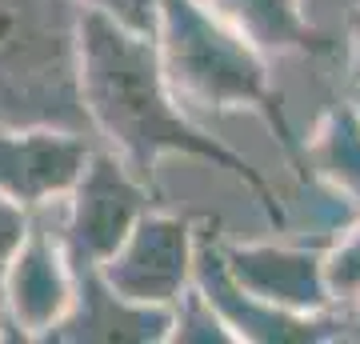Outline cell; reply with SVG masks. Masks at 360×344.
<instances>
[{"label":"cell","mask_w":360,"mask_h":344,"mask_svg":"<svg viewBox=\"0 0 360 344\" xmlns=\"http://www.w3.org/2000/svg\"><path fill=\"white\" fill-rule=\"evenodd\" d=\"M84 4L101 8V13H108L112 20L136 28V32H153L156 28V0H84Z\"/></svg>","instance_id":"9a60e30c"},{"label":"cell","mask_w":360,"mask_h":344,"mask_svg":"<svg viewBox=\"0 0 360 344\" xmlns=\"http://www.w3.org/2000/svg\"><path fill=\"white\" fill-rule=\"evenodd\" d=\"M80 92H84V108L96 128V141L112 148L144 184L156 180V165L165 156H193L236 177L257 196L272 232H288V208L276 196V189L260 177V168H252V160L236 148L208 136L193 120V113L180 108L165 80L153 32H136L101 8L84 4Z\"/></svg>","instance_id":"6da1fadb"},{"label":"cell","mask_w":360,"mask_h":344,"mask_svg":"<svg viewBox=\"0 0 360 344\" xmlns=\"http://www.w3.org/2000/svg\"><path fill=\"white\" fill-rule=\"evenodd\" d=\"M196 272V224L172 212L148 208L136 229L120 241L108 260L101 265V276L120 296L136 305L172 308Z\"/></svg>","instance_id":"8992f818"},{"label":"cell","mask_w":360,"mask_h":344,"mask_svg":"<svg viewBox=\"0 0 360 344\" xmlns=\"http://www.w3.org/2000/svg\"><path fill=\"white\" fill-rule=\"evenodd\" d=\"M77 293L60 324L44 336L56 344H168L172 308L136 305L101 276V268L77 265Z\"/></svg>","instance_id":"30bf717a"},{"label":"cell","mask_w":360,"mask_h":344,"mask_svg":"<svg viewBox=\"0 0 360 344\" xmlns=\"http://www.w3.org/2000/svg\"><path fill=\"white\" fill-rule=\"evenodd\" d=\"M348 77H352V89H360V4L348 20Z\"/></svg>","instance_id":"e0dca14e"},{"label":"cell","mask_w":360,"mask_h":344,"mask_svg":"<svg viewBox=\"0 0 360 344\" xmlns=\"http://www.w3.org/2000/svg\"><path fill=\"white\" fill-rule=\"evenodd\" d=\"M56 204H44L28 217L25 241L16 244L0 276V308L16 340H44L77 293V272L56 229Z\"/></svg>","instance_id":"5b68a950"},{"label":"cell","mask_w":360,"mask_h":344,"mask_svg":"<svg viewBox=\"0 0 360 344\" xmlns=\"http://www.w3.org/2000/svg\"><path fill=\"white\" fill-rule=\"evenodd\" d=\"M220 253L232 281L248 296L288 312H324L333 308L324 284V244H284V241H224Z\"/></svg>","instance_id":"ba28073f"},{"label":"cell","mask_w":360,"mask_h":344,"mask_svg":"<svg viewBox=\"0 0 360 344\" xmlns=\"http://www.w3.org/2000/svg\"><path fill=\"white\" fill-rule=\"evenodd\" d=\"M324 284L333 305L360 300V217L324 241Z\"/></svg>","instance_id":"5bb4252c"},{"label":"cell","mask_w":360,"mask_h":344,"mask_svg":"<svg viewBox=\"0 0 360 344\" xmlns=\"http://www.w3.org/2000/svg\"><path fill=\"white\" fill-rule=\"evenodd\" d=\"M153 37L168 89L184 113H257L292 172H304V141L292 132L272 84V56H264L229 20H220L205 0H156Z\"/></svg>","instance_id":"7a4b0ae2"},{"label":"cell","mask_w":360,"mask_h":344,"mask_svg":"<svg viewBox=\"0 0 360 344\" xmlns=\"http://www.w3.org/2000/svg\"><path fill=\"white\" fill-rule=\"evenodd\" d=\"M84 0H0V128H65L96 141L80 92Z\"/></svg>","instance_id":"3957f363"},{"label":"cell","mask_w":360,"mask_h":344,"mask_svg":"<svg viewBox=\"0 0 360 344\" xmlns=\"http://www.w3.org/2000/svg\"><path fill=\"white\" fill-rule=\"evenodd\" d=\"M352 101H356V113H360V89H352Z\"/></svg>","instance_id":"d6986e66"},{"label":"cell","mask_w":360,"mask_h":344,"mask_svg":"<svg viewBox=\"0 0 360 344\" xmlns=\"http://www.w3.org/2000/svg\"><path fill=\"white\" fill-rule=\"evenodd\" d=\"M4 329H8V320H4V308H0V340L8 336V332H4Z\"/></svg>","instance_id":"ac0fdd59"},{"label":"cell","mask_w":360,"mask_h":344,"mask_svg":"<svg viewBox=\"0 0 360 344\" xmlns=\"http://www.w3.org/2000/svg\"><path fill=\"white\" fill-rule=\"evenodd\" d=\"M148 208H153V184H144L112 148L96 144L77 184L56 204V229L72 268H101Z\"/></svg>","instance_id":"277c9868"},{"label":"cell","mask_w":360,"mask_h":344,"mask_svg":"<svg viewBox=\"0 0 360 344\" xmlns=\"http://www.w3.org/2000/svg\"><path fill=\"white\" fill-rule=\"evenodd\" d=\"M208 8L229 20L240 37H248L264 56H324L333 52V40L309 20L304 0H205Z\"/></svg>","instance_id":"8fae6325"},{"label":"cell","mask_w":360,"mask_h":344,"mask_svg":"<svg viewBox=\"0 0 360 344\" xmlns=\"http://www.w3.org/2000/svg\"><path fill=\"white\" fill-rule=\"evenodd\" d=\"M193 284L208 296V305L217 308L224 324L232 329L236 344H328L340 340V317L336 308L324 312H288V308L264 305L257 296H248L240 284L232 281L224 253H220V232L196 229V272Z\"/></svg>","instance_id":"52a82bcc"},{"label":"cell","mask_w":360,"mask_h":344,"mask_svg":"<svg viewBox=\"0 0 360 344\" xmlns=\"http://www.w3.org/2000/svg\"><path fill=\"white\" fill-rule=\"evenodd\" d=\"M300 180L336 192L340 200L360 208V113L352 96L328 104L321 120L312 125V132L304 136Z\"/></svg>","instance_id":"7c38bea8"},{"label":"cell","mask_w":360,"mask_h":344,"mask_svg":"<svg viewBox=\"0 0 360 344\" xmlns=\"http://www.w3.org/2000/svg\"><path fill=\"white\" fill-rule=\"evenodd\" d=\"M168 344H236V336H232V329L224 324V317L208 305V296L200 293L196 284H188V288L172 300Z\"/></svg>","instance_id":"4fadbf2b"},{"label":"cell","mask_w":360,"mask_h":344,"mask_svg":"<svg viewBox=\"0 0 360 344\" xmlns=\"http://www.w3.org/2000/svg\"><path fill=\"white\" fill-rule=\"evenodd\" d=\"M96 144L65 128H0V196L28 212L65 200Z\"/></svg>","instance_id":"9c48e42d"},{"label":"cell","mask_w":360,"mask_h":344,"mask_svg":"<svg viewBox=\"0 0 360 344\" xmlns=\"http://www.w3.org/2000/svg\"><path fill=\"white\" fill-rule=\"evenodd\" d=\"M28 208H20L16 200H8V196H0V276H4V265L13 260L16 244L25 241L28 232Z\"/></svg>","instance_id":"2e32d148"}]
</instances>
